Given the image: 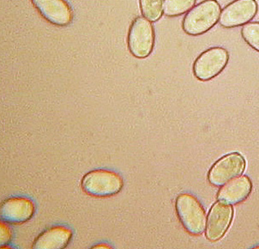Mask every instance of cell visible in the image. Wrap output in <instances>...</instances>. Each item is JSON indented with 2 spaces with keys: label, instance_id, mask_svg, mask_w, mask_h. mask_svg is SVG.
I'll list each match as a JSON object with an SVG mask.
<instances>
[{
  "label": "cell",
  "instance_id": "cell-1",
  "mask_svg": "<svg viewBox=\"0 0 259 249\" xmlns=\"http://www.w3.org/2000/svg\"><path fill=\"white\" fill-rule=\"evenodd\" d=\"M221 12L222 9L217 0H203L184 17V32L192 36L205 34L219 22Z\"/></svg>",
  "mask_w": 259,
  "mask_h": 249
},
{
  "label": "cell",
  "instance_id": "cell-2",
  "mask_svg": "<svg viewBox=\"0 0 259 249\" xmlns=\"http://www.w3.org/2000/svg\"><path fill=\"white\" fill-rule=\"evenodd\" d=\"M81 187L88 195L95 198H108L121 191L124 181L115 171L99 169L85 174L81 181Z\"/></svg>",
  "mask_w": 259,
  "mask_h": 249
},
{
  "label": "cell",
  "instance_id": "cell-3",
  "mask_svg": "<svg viewBox=\"0 0 259 249\" xmlns=\"http://www.w3.org/2000/svg\"><path fill=\"white\" fill-rule=\"evenodd\" d=\"M178 218L184 229L193 235H200L206 229L205 210L199 200L191 193H183L175 200Z\"/></svg>",
  "mask_w": 259,
  "mask_h": 249
},
{
  "label": "cell",
  "instance_id": "cell-4",
  "mask_svg": "<svg viewBox=\"0 0 259 249\" xmlns=\"http://www.w3.org/2000/svg\"><path fill=\"white\" fill-rule=\"evenodd\" d=\"M155 29L147 18L138 17L133 20L128 33V49L138 59H145L155 47Z\"/></svg>",
  "mask_w": 259,
  "mask_h": 249
},
{
  "label": "cell",
  "instance_id": "cell-5",
  "mask_svg": "<svg viewBox=\"0 0 259 249\" xmlns=\"http://www.w3.org/2000/svg\"><path fill=\"white\" fill-rule=\"evenodd\" d=\"M229 54L228 50L221 47L207 49L197 57L193 64L195 77L207 82L217 77L228 65Z\"/></svg>",
  "mask_w": 259,
  "mask_h": 249
},
{
  "label": "cell",
  "instance_id": "cell-6",
  "mask_svg": "<svg viewBox=\"0 0 259 249\" xmlns=\"http://www.w3.org/2000/svg\"><path fill=\"white\" fill-rule=\"evenodd\" d=\"M245 168V161L238 152L230 153L212 166L208 173V181L214 187H223L228 181L241 176Z\"/></svg>",
  "mask_w": 259,
  "mask_h": 249
},
{
  "label": "cell",
  "instance_id": "cell-7",
  "mask_svg": "<svg viewBox=\"0 0 259 249\" xmlns=\"http://www.w3.org/2000/svg\"><path fill=\"white\" fill-rule=\"evenodd\" d=\"M257 12L256 0H234L223 8L219 23L226 28L244 26L256 17Z\"/></svg>",
  "mask_w": 259,
  "mask_h": 249
},
{
  "label": "cell",
  "instance_id": "cell-8",
  "mask_svg": "<svg viewBox=\"0 0 259 249\" xmlns=\"http://www.w3.org/2000/svg\"><path fill=\"white\" fill-rule=\"evenodd\" d=\"M234 210L231 204L217 202L209 211L206 222L205 235L208 241H217L224 236L231 224Z\"/></svg>",
  "mask_w": 259,
  "mask_h": 249
},
{
  "label": "cell",
  "instance_id": "cell-9",
  "mask_svg": "<svg viewBox=\"0 0 259 249\" xmlns=\"http://www.w3.org/2000/svg\"><path fill=\"white\" fill-rule=\"evenodd\" d=\"M34 201L26 197H12L4 201L0 209L2 221L10 224H24L35 213Z\"/></svg>",
  "mask_w": 259,
  "mask_h": 249
},
{
  "label": "cell",
  "instance_id": "cell-10",
  "mask_svg": "<svg viewBox=\"0 0 259 249\" xmlns=\"http://www.w3.org/2000/svg\"><path fill=\"white\" fill-rule=\"evenodd\" d=\"M46 20L54 25L65 27L73 21V12L66 0H31Z\"/></svg>",
  "mask_w": 259,
  "mask_h": 249
},
{
  "label": "cell",
  "instance_id": "cell-11",
  "mask_svg": "<svg viewBox=\"0 0 259 249\" xmlns=\"http://www.w3.org/2000/svg\"><path fill=\"white\" fill-rule=\"evenodd\" d=\"M251 189L252 183L248 176H238L223 185L218 191L217 199L231 205L240 204L251 194Z\"/></svg>",
  "mask_w": 259,
  "mask_h": 249
},
{
  "label": "cell",
  "instance_id": "cell-12",
  "mask_svg": "<svg viewBox=\"0 0 259 249\" xmlns=\"http://www.w3.org/2000/svg\"><path fill=\"white\" fill-rule=\"evenodd\" d=\"M73 231L64 225L50 227L34 240V249H62L71 242Z\"/></svg>",
  "mask_w": 259,
  "mask_h": 249
},
{
  "label": "cell",
  "instance_id": "cell-13",
  "mask_svg": "<svg viewBox=\"0 0 259 249\" xmlns=\"http://www.w3.org/2000/svg\"><path fill=\"white\" fill-rule=\"evenodd\" d=\"M196 2L197 0H164V15L175 17L186 14L194 7Z\"/></svg>",
  "mask_w": 259,
  "mask_h": 249
},
{
  "label": "cell",
  "instance_id": "cell-14",
  "mask_svg": "<svg viewBox=\"0 0 259 249\" xmlns=\"http://www.w3.org/2000/svg\"><path fill=\"white\" fill-rule=\"evenodd\" d=\"M139 5L143 16L153 23L163 14L164 0H139Z\"/></svg>",
  "mask_w": 259,
  "mask_h": 249
},
{
  "label": "cell",
  "instance_id": "cell-15",
  "mask_svg": "<svg viewBox=\"0 0 259 249\" xmlns=\"http://www.w3.org/2000/svg\"><path fill=\"white\" fill-rule=\"evenodd\" d=\"M241 36L251 49L259 53V22L248 23L243 26Z\"/></svg>",
  "mask_w": 259,
  "mask_h": 249
},
{
  "label": "cell",
  "instance_id": "cell-16",
  "mask_svg": "<svg viewBox=\"0 0 259 249\" xmlns=\"http://www.w3.org/2000/svg\"><path fill=\"white\" fill-rule=\"evenodd\" d=\"M8 223L2 221L0 223V245L1 247L10 243L12 239V229Z\"/></svg>",
  "mask_w": 259,
  "mask_h": 249
},
{
  "label": "cell",
  "instance_id": "cell-17",
  "mask_svg": "<svg viewBox=\"0 0 259 249\" xmlns=\"http://www.w3.org/2000/svg\"><path fill=\"white\" fill-rule=\"evenodd\" d=\"M93 248H111V246H108V245L102 244V245H98V246H94Z\"/></svg>",
  "mask_w": 259,
  "mask_h": 249
}]
</instances>
